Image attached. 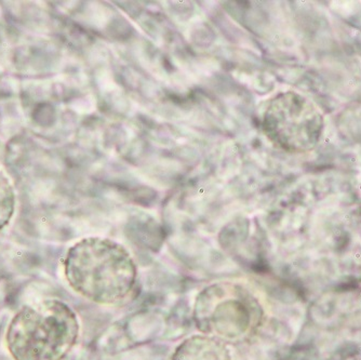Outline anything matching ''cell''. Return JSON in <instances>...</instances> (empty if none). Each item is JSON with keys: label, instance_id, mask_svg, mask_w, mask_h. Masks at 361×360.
<instances>
[{"label": "cell", "instance_id": "1", "mask_svg": "<svg viewBox=\"0 0 361 360\" xmlns=\"http://www.w3.org/2000/svg\"><path fill=\"white\" fill-rule=\"evenodd\" d=\"M65 280L79 296L95 304L125 302L137 286V266L127 248L104 237L80 239L65 256Z\"/></svg>", "mask_w": 361, "mask_h": 360}, {"label": "cell", "instance_id": "2", "mask_svg": "<svg viewBox=\"0 0 361 360\" xmlns=\"http://www.w3.org/2000/svg\"><path fill=\"white\" fill-rule=\"evenodd\" d=\"M79 332L78 317L70 305L44 299L12 317L6 345L14 360H63L77 344Z\"/></svg>", "mask_w": 361, "mask_h": 360}, {"label": "cell", "instance_id": "3", "mask_svg": "<svg viewBox=\"0 0 361 360\" xmlns=\"http://www.w3.org/2000/svg\"><path fill=\"white\" fill-rule=\"evenodd\" d=\"M263 311L249 287L241 282L209 284L197 296L194 321L202 335L225 343L249 339L261 325Z\"/></svg>", "mask_w": 361, "mask_h": 360}, {"label": "cell", "instance_id": "4", "mask_svg": "<svg viewBox=\"0 0 361 360\" xmlns=\"http://www.w3.org/2000/svg\"><path fill=\"white\" fill-rule=\"evenodd\" d=\"M262 126L278 148L288 152H305L319 143L324 117L310 100L288 91L269 101Z\"/></svg>", "mask_w": 361, "mask_h": 360}, {"label": "cell", "instance_id": "5", "mask_svg": "<svg viewBox=\"0 0 361 360\" xmlns=\"http://www.w3.org/2000/svg\"><path fill=\"white\" fill-rule=\"evenodd\" d=\"M171 360H233L227 343L206 335H192L184 340Z\"/></svg>", "mask_w": 361, "mask_h": 360}, {"label": "cell", "instance_id": "6", "mask_svg": "<svg viewBox=\"0 0 361 360\" xmlns=\"http://www.w3.org/2000/svg\"><path fill=\"white\" fill-rule=\"evenodd\" d=\"M16 210V193L9 179L0 171V231L5 229Z\"/></svg>", "mask_w": 361, "mask_h": 360}]
</instances>
